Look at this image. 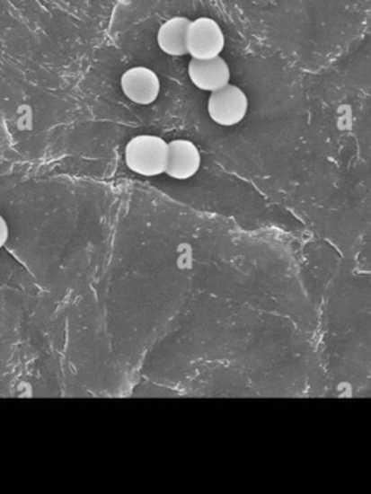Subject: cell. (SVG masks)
<instances>
[{
    "instance_id": "cell-6",
    "label": "cell",
    "mask_w": 371,
    "mask_h": 494,
    "mask_svg": "<svg viewBox=\"0 0 371 494\" xmlns=\"http://www.w3.org/2000/svg\"><path fill=\"white\" fill-rule=\"evenodd\" d=\"M202 164L199 150L188 139H174L169 143V158L165 174L176 180H189L199 172Z\"/></svg>"
},
{
    "instance_id": "cell-3",
    "label": "cell",
    "mask_w": 371,
    "mask_h": 494,
    "mask_svg": "<svg viewBox=\"0 0 371 494\" xmlns=\"http://www.w3.org/2000/svg\"><path fill=\"white\" fill-rule=\"evenodd\" d=\"M224 49L225 35L215 19L202 16L191 21L188 32V54L196 60H208L221 56Z\"/></svg>"
},
{
    "instance_id": "cell-2",
    "label": "cell",
    "mask_w": 371,
    "mask_h": 494,
    "mask_svg": "<svg viewBox=\"0 0 371 494\" xmlns=\"http://www.w3.org/2000/svg\"><path fill=\"white\" fill-rule=\"evenodd\" d=\"M248 98L244 90L234 84L212 92L208 101V113L215 124L221 127H234L244 120L248 112Z\"/></svg>"
},
{
    "instance_id": "cell-5",
    "label": "cell",
    "mask_w": 371,
    "mask_h": 494,
    "mask_svg": "<svg viewBox=\"0 0 371 494\" xmlns=\"http://www.w3.org/2000/svg\"><path fill=\"white\" fill-rule=\"evenodd\" d=\"M189 77L198 89L216 92L231 82V70L221 56L208 60H193L189 64Z\"/></svg>"
},
{
    "instance_id": "cell-4",
    "label": "cell",
    "mask_w": 371,
    "mask_h": 494,
    "mask_svg": "<svg viewBox=\"0 0 371 494\" xmlns=\"http://www.w3.org/2000/svg\"><path fill=\"white\" fill-rule=\"evenodd\" d=\"M120 87L129 101L146 106L157 101L162 84L151 68L132 67L122 75Z\"/></svg>"
},
{
    "instance_id": "cell-7",
    "label": "cell",
    "mask_w": 371,
    "mask_h": 494,
    "mask_svg": "<svg viewBox=\"0 0 371 494\" xmlns=\"http://www.w3.org/2000/svg\"><path fill=\"white\" fill-rule=\"evenodd\" d=\"M190 19L174 16L163 23L158 30L157 42L163 53L172 57L188 54V32Z\"/></svg>"
},
{
    "instance_id": "cell-8",
    "label": "cell",
    "mask_w": 371,
    "mask_h": 494,
    "mask_svg": "<svg viewBox=\"0 0 371 494\" xmlns=\"http://www.w3.org/2000/svg\"><path fill=\"white\" fill-rule=\"evenodd\" d=\"M9 229L8 225L4 222V217L0 216V248L4 247L8 241Z\"/></svg>"
},
{
    "instance_id": "cell-1",
    "label": "cell",
    "mask_w": 371,
    "mask_h": 494,
    "mask_svg": "<svg viewBox=\"0 0 371 494\" xmlns=\"http://www.w3.org/2000/svg\"><path fill=\"white\" fill-rule=\"evenodd\" d=\"M169 144L157 135H138L128 143L125 163L139 176L155 177L165 172Z\"/></svg>"
}]
</instances>
